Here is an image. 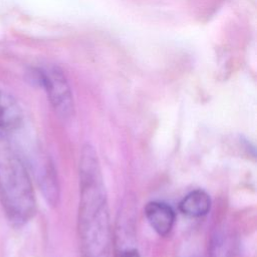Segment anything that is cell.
I'll list each match as a JSON object with an SVG mask.
<instances>
[{"instance_id":"6da1fadb","label":"cell","mask_w":257,"mask_h":257,"mask_svg":"<svg viewBox=\"0 0 257 257\" xmlns=\"http://www.w3.org/2000/svg\"><path fill=\"white\" fill-rule=\"evenodd\" d=\"M78 232L83 257H108L109 214L95 150L85 145L79 160Z\"/></svg>"},{"instance_id":"7a4b0ae2","label":"cell","mask_w":257,"mask_h":257,"mask_svg":"<svg viewBox=\"0 0 257 257\" xmlns=\"http://www.w3.org/2000/svg\"><path fill=\"white\" fill-rule=\"evenodd\" d=\"M0 203L15 227L29 222L36 213V199L27 165L17 148L0 134Z\"/></svg>"},{"instance_id":"3957f363","label":"cell","mask_w":257,"mask_h":257,"mask_svg":"<svg viewBox=\"0 0 257 257\" xmlns=\"http://www.w3.org/2000/svg\"><path fill=\"white\" fill-rule=\"evenodd\" d=\"M35 73L55 111L63 118L70 117L73 113V99L62 71L57 67L49 66L39 68Z\"/></svg>"},{"instance_id":"277c9868","label":"cell","mask_w":257,"mask_h":257,"mask_svg":"<svg viewBox=\"0 0 257 257\" xmlns=\"http://www.w3.org/2000/svg\"><path fill=\"white\" fill-rule=\"evenodd\" d=\"M29 164L46 201L55 206L59 198V187L56 172L48 156L38 147H33L28 153Z\"/></svg>"},{"instance_id":"5b68a950","label":"cell","mask_w":257,"mask_h":257,"mask_svg":"<svg viewBox=\"0 0 257 257\" xmlns=\"http://www.w3.org/2000/svg\"><path fill=\"white\" fill-rule=\"evenodd\" d=\"M145 215L151 227L160 236L168 235L175 223V212L162 202H150L145 208Z\"/></svg>"},{"instance_id":"8992f818","label":"cell","mask_w":257,"mask_h":257,"mask_svg":"<svg viewBox=\"0 0 257 257\" xmlns=\"http://www.w3.org/2000/svg\"><path fill=\"white\" fill-rule=\"evenodd\" d=\"M23 123V111L17 100L0 89V132H14Z\"/></svg>"},{"instance_id":"52a82bcc","label":"cell","mask_w":257,"mask_h":257,"mask_svg":"<svg viewBox=\"0 0 257 257\" xmlns=\"http://www.w3.org/2000/svg\"><path fill=\"white\" fill-rule=\"evenodd\" d=\"M210 196L203 190H195L190 192L181 201L180 211L189 217H202L210 211Z\"/></svg>"},{"instance_id":"ba28073f","label":"cell","mask_w":257,"mask_h":257,"mask_svg":"<svg viewBox=\"0 0 257 257\" xmlns=\"http://www.w3.org/2000/svg\"><path fill=\"white\" fill-rule=\"evenodd\" d=\"M238 243L236 237L229 231L219 229L212 237L210 257H238Z\"/></svg>"},{"instance_id":"9c48e42d","label":"cell","mask_w":257,"mask_h":257,"mask_svg":"<svg viewBox=\"0 0 257 257\" xmlns=\"http://www.w3.org/2000/svg\"><path fill=\"white\" fill-rule=\"evenodd\" d=\"M116 257H141L139 251L136 248H125L120 250Z\"/></svg>"},{"instance_id":"30bf717a","label":"cell","mask_w":257,"mask_h":257,"mask_svg":"<svg viewBox=\"0 0 257 257\" xmlns=\"http://www.w3.org/2000/svg\"><path fill=\"white\" fill-rule=\"evenodd\" d=\"M190 257H200V256H198V255H194V256H190Z\"/></svg>"}]
</instances>
